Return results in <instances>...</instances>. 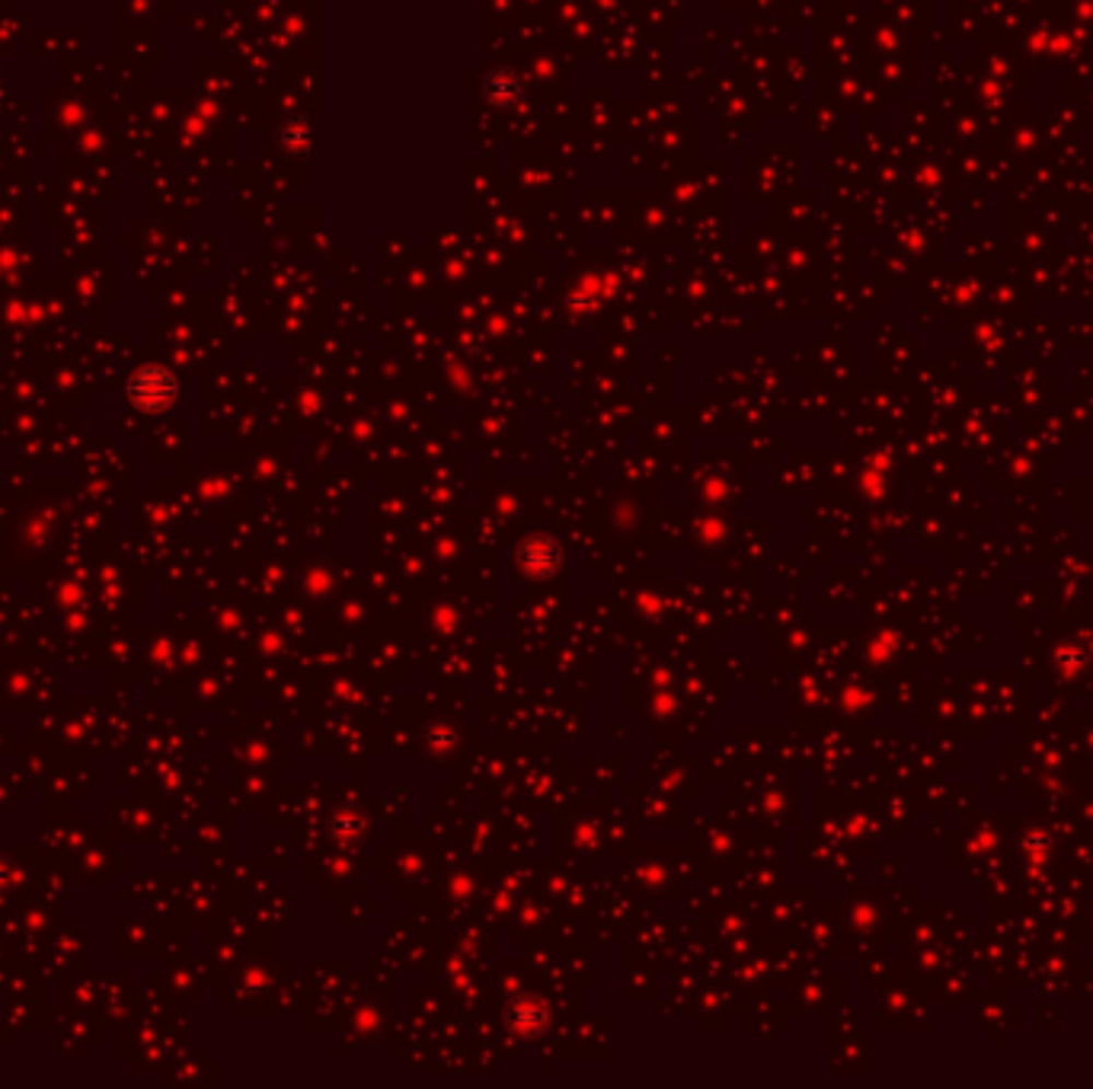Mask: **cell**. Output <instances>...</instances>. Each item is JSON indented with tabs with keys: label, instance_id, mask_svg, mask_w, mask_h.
I'll return each mask as SVG.
<instances>
[{
	"label": "cell",
	"instance_id": "obj_1",
	"mask_svg": "<svg viewBox=\"0 0 1093 1089\" xmlns=\"http://www.w3.org/2000/svg\"><path fill=\"white\" fill-rule=\"evenodd\" d=\"M128 393L134 406L148 413H164L176 396V380L169 378L164 368H141L128 380Z\"/></svg>",
	"mask_w": 1093,
	"mask_h": 1089
},
{
	"label": "cell",
	"instance_id": "obj_2",
	"mask_svg": "<svg viewBox=\"0 0 1093 1089\" xmlns=\"http://www.w3.org/2000/svg\"><path fill=\"white\" fill-rule=\"evenodd\" d=\"M518 93H521V84L515 78H508V74H490L486 78V96L496 99V103H503V106H508Z\"/></svg>",
	"mask_w": 1093,
	"mask_h": 1089
}]
</instances>
